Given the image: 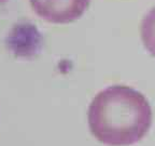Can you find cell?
<instances>
[{"instance_id": "3", "label": "cell", "mask_w": 155, "mask_h": 146, "mask_svg": "<svg viewBox=\"0 0 155 146\" xmlns=\"http://www.w3.org/2000/svg\"><path fill=\"white\" fill-rule=\"evenodd\" d=\"M140 35L145 50L155 57V7L143 16L141 21Z\"/></svg>"}, {"instance_id": "2", "label": "cell", "mask_w": 155, "mask_h": 146, "mask_svg": "<svg viewBox=\"0 0 155 146\" xmlns=\"http://www.w3.org/2000/svg\"><path fill=\"white\" fill-rule=\"evenodd\" d=\"M34 12L48 23L68 24L80 19L91 0H29Z\"/></svg>"}, {"instance_id": "1", "label": "cell", "mask_w": 155, "mask_h": 146, "mask_svg": "<svg viewBox=\"0 0 155 146\" xmlns=\"http://www.w3.org/2000/svg\"><path fill=\"white\" fill-rule=\"evenodd\" d=\"M87 121L93 135L108 146H131L149 133L153 113L147 97L127 85H110L91 102Z\"/></svg>"}]
</instances>
